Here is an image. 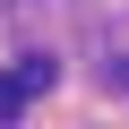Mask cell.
Here are the masks:
<instances>
[{
    "instance_id": "obj_1",
    "label": "cell",
    "mask_w": 129,
    "mask_h": 129,
    "mask_svg": "<svg viewBox=\"0 0 129 129\" xmlns=\"http://www.w3.org/2000/svg\"><path fill=\"white\" fill-rule=\"evenodd\" d=\"M52 78H60V69H52V60H43V52H26V60H17V86H26V95H43Z\"/></svg>"
},
{
    "instance_id": "obj_2",
    "label": "cell",
    "mask_w": 129,
    "mask_h": 129,
    "mask_svg": "<svg viewBox=\"0 0 129 129\" xmlns=\"http://www.w3.org/2000/svg\"><path fill=\"white\" fill-rule=\"evenodd\" d=\"M17 112H26V86H17V78H0V120H17Z\"/></svg>"
}]
</instances>
